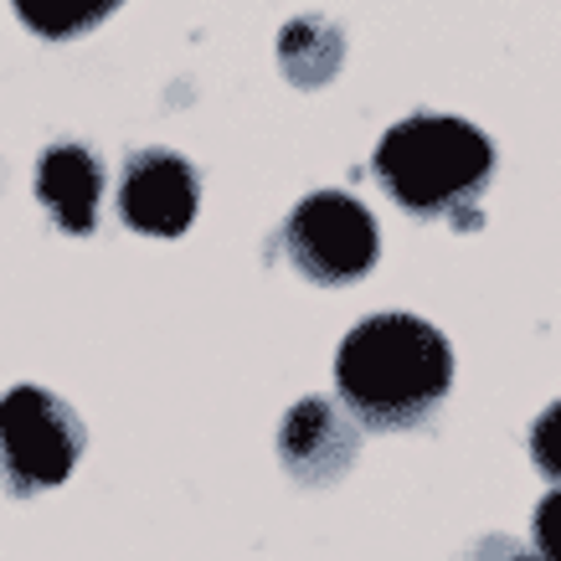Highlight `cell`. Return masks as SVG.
<instances>
[{
    "label": "cell",
    "mask_w": 561,
    "mask_h": 561,
    "mask_svg": "<svg viewBox=\"0 0 561 561\" xmlns=\"http://www.w3.org/2000/svg\"><path fill=\"white\" fill-rule=\"evenodd\" d=\"M454 391V345L433 320L381 309L351 324L335 351V402L366 433H412Z\"/></svg>",
    "instance_id": "cell-1"
},
{
    "label": "cell",
    "mask_w": 561,
    "mask_h": 561,
    "mask_svg": "<svg viewBox=\"0 0 561 561\" xmlns=\"http://www.w3.org/2000/svg\"><path fill=\"white\" fill-rule=\"evenodd\" d=\"M490 135L459 114H408L376 145L371 171L387 196L412 217H454V227H479V196L494 181Z\"/></svg>",
    "instance_id": "cell-2"
},
{
    "label": "cell",
    "mask_w": 561,
    "mask_h": 561,
    "mask_svg": "<svg viewBox=\"0 0 561 561\" xmlns=\"http://www.w3.org/2000/svg\"><path fill=\"white\" fill-rule=\"evenodd\" d=\"M88 454V427L47 387H11L0 397V479L11 494H42L68 484L78 459Z\"/></svg>",
    "instance_id": "cell-3"
},
{
    "label": "cell",
    "mask_w": 561,
    "mask_h": 561,
    "mask_svg": "<svg viewBox=\"0 0 561 561\" xmlns=\"http://www.w3.org/2000/svg\"><path fill=\"white\" fill-rule=\"evenodd\" d=\"M278 248L294 263L299 278L320 284V289H341L356 284L376 268L381 257V227L351 191H309L305 202L294 206L284 227H278Z\"/></svg>",
    "instance_id": "cell-4"
},
{
    "label": "cell",
    "mask_w": 561,
    "mask_h": 561,
    "mask_svg": "<svg viewBox=\"0 0 561 561\" xmlns=\"http://www.w3.org/2000/svg\"><path fill=\"white\" fill-rule=\"evenodd\" d=\"M202 211V175L171 145H145L124 160L119 217L139 238H186Z\"/></svg>",
    "instance_id": "cell-5"
},
{
    "label": "cell",
    "mask_w": 561,
    "mask_h": 561,
    "mask_svg": "<svg viewBox=\"0 0 561 561\" xmlns=\"http://www.w3.org/2000/svg\"><path fill=\"white\" fill-rule=\"evenodd\" d=\"M360 423L335 402V397H299L284 423H278V469L305 484V490H330L356 469Z\"/></svg>",
    "instance_id": "cell-6"
},
{
    "label": "cell",
    "mask_w": 561,
    "mask_h": 561,
    "mask_svg": "<svg viewBox=\"0 0 561 561\" xmlns=\"http://www.w3.org/2000/svg\"><path fill=\"white\" fill-rule=\"evenodd\" d=\"M36 202L51 211V221L68 238H93L99 227V202H103V160L99 150H88L83 139H51L36 154Z\"/></svg>",
    "instance_id": "cell-7"
},
{
    "label": "cell",
    "mask_w": 561,
    "mask_h": 561,
    "mask_svg": "<svg viewBox=\"0 0 561 561\" xmlns=\"http://www.w3.org/2000/svg\"><path fill=\"white\" fill-rule=\"evenodd\" d=\"M278 72L289 78L294 88H305V93H314V88H324L330 78H341L345 68V26L341 21L320 16V11H305V16H294L278 26Z\"/></svg>",
    "instance_id": "cell-8"
},
{
    "label": "cell",
    "mask_w": 561,
    "mask_h": 561,
    "mask_svg": "<svg viewBox=\"0 0 561 561\" xmlns=\"http://www.w3.org/2000/svg\"><path fill=\"white\" fill-rule=\"evenodd\" d=\"M11 5H16L21 26L42 42H78V36L99 32L124 0H11Z\"/></svg>",
    "instance_id": "cell-9"
},
{
    "label": "cell",
    "mask_w": 561,
    "mask_h": 561,
    "mask_svg": "<svg viewBox=\"0 0 561 561\" xmlns=\"http://www.w3.org/2000/svg\"><path fill=\"white\" fill-rule=\"evenodd\" d=\"M530 463L561 484V397L551 408H541V417L530 423Z\"/></svg>",
    "instance_id": "cell-10"
},
{
    "label": "cell",
    "mask_w": 561,
    "mask_h": 561,
    "mask_svg": "<svg viewBox=\"0 0 561 561\" xmlns=\"http://www.w3.org/2000/svg\"><path fill=\"white\" fill-rule=\"evenodd\" d=\"M530 546L541 551V561H561V484L530 515Z\"/></svg>",
    "instance_id": "cell-11"
},
{
    "label": "cell",
    "mask_w": 561,
    "mask_h": 561,
    "mask_svg": "<svg viewBox=\"0 0 561 561\" xmlns=\"http://www.w3.org/2000/svg\"><path fill=\"white\" fill-rule=\"evenodd\" d=\"M459 561H541V551L530 541H515V536H479Z\"/></svg>",
    "instance_id": "cell-12"
}]
</instances>
